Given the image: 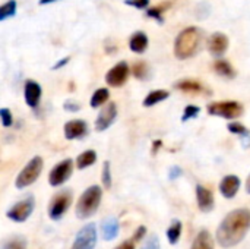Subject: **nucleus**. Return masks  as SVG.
Listing matches in <instances>:
<instances>
[{
  "label": "nucleus",
  "instance_id": "f257e3e1",
  "mask_svg": "<svg viewBox=\"0 0 250 249\" xmlns=\"http://www.w3.org/2000/svg\"><path fill=\"white\" fill-rule=\"evenodd\" d=\"M250 230V210L239 208L229 213L217 230V242L223 248H233L239 245Z\"/></svg>",
  "mask_w": 250,
  "mask_h": 249
},
{
  "label": "nucleus",
  "instance_id": "f03ea898",
  "mask_svg": "<svg viewBox=\"0 0 250 249\" xmlns=\"http://www.w3.org/2000/svg\"><path fill=\"white\" fill-rule=\"evenodd\" d=\"M204 43V32L198 26L185 28L174 41V54L180 60L190 59L201 51Z\"/></svg>",
  "mask_w": 250,
  "mask_h": 249
},
{
  "label": "nucleus",
  "instance_id": "7ed1b4c3",
  "mask_svg": "<svg viewBox=\"0 0 250 249\" xmlns=\"http://www.w3.org/2000/svg\"><path fill=\"white\" fill-rule=\"evenodd\" d=\"M101 198H103V189L98 185H92L88 189H85V192L81 195L76 204V210H75L76 217L83 220L94 216L101 204Z\"/></svg>",
  "mask_w": 250,
  "mask_h": 249
},
{
  "label": "nucleus",
  "instance_id": "20e7f679",
  "mask_svg": "<svg viewBox=\"0 0 250 249\" xmlns=\"http://www.w3.org/2000/svg\"><path fill=\"white\" fill-rule=\"evenodd\" d=\"M42 166H44V161L41 157H32L26 166L19 172V175L16 176V181H15V186L18 189H23V188H28L31 186L41 175L42 172Z\"/></svg>",
  "mask_w": 250,
  "mask_h": 249
},
{
  "label": "nucleus",
  "instance_id": "39448f33",
  "mask_svg": "<svg viewBox=\"0 0 250 249\" xmlns=\"http://www.w3.org/2000/svg\"><path fill=\"white\" fill-rule=\"evenodd\" d=\"M208 113L211 116H218L227 120H233L237 119L243 114V106L237 101H215V103H209L207 107Z\"/></svg>",
  "mask_w": 250,
  "mask_h": 249
},
{
  "label": "nucleus",
  "instance_id": "423d86ee",
  "mask_svg": "<svg viewBox=\"0 0 250 249\" xmlns=\"http://www.w3.org/2000/svg\"><path fill=\"white\" fill-rule=\"evenodd\" d=\"M34 207H35L34 197H32V195H28V197L23 198L22 201L16 203L10 210H7L6 216H7V219H10L12 222L23 223V222H26L28 217L32 214Z\"/></svg>",
  "mask_w": 250,
  "mask_h": 249
},
{
  "label": "nucleus",
  "instance_id": "0eeeda50",
  "mask_svg": "<svg viewBox=\"0 0 250 249\" xmlns=\"http://www.w3.org/2000/svg\"><path fill=\"white\" fill-rule=\"evenodd\" d=\"M72 172H73V160L64 158L51 169V172L48 175V183L54 188L60 186L69 181V178L72 176Z\"/></svg>",
  "mask_w": 250,
  "mask_h": 249
},
{
  "label": "nucleus",
  "instance_id": "6e6552de",
  "mask_svg": "<svg viewBox=\"0 0 250 249\" xmlns=\"http://www.w3.org/2000/svg\"><path fill=\"white\" fill-rule=\"evenodd\" d=\"M72 203V194L70 191H62L59 192L50 203L48 207V216L51 220H60L64 213L67 211V208L70 207Z\"/></svg>",
  "mask_w": 250,
  "mask_h": 249
},
{
  "label": "nucleus",
  "instance_id": "1a4fd4ad",
  "mask_svg": "<svg viewBox=\"0 0 250 249\" xmlns=\"http://www.w3.org/2000/svg\"><path fill=\"white\" fill-rule=\"evenodd\" d=\"M95 245H97V227L94 223H89L78 232L72 249H94Z\"/></svg>",
  "mask_w": 250,
  "mask_h": 249
},
{
  "label": "nucleus",
  "instance_id": "9d476101",
  "mask_svg": "<svg viewBox=\"0 0 250 249\" xmlns=\"http://www.w3.org/2000/svg\"><path fill=\"white\" fill-rule=\"evenodd\" d=\"M129 73H130V68L129 65L123 60V62H119L117 65H114L105 75V82L110 85V87H114V88H119L122 85L126 84L127 78H129Z\"/></svg>",
  "mask_w": 250,
  "mask_h": 249
},
{
  "label": "nucleus",
  "instance_id": "9b49d317",
  "mask_svg": "<svg viewBox=\"0 0 250 249\" xmlns=\"http://www.w3.org/2000/svg\"><path fill=\"white\" fill-rule=\"evenodd\" d=\"M116 117H117L116 103H113V101L105 103L104 107L101 109V112L98 113L97 119H95V131H98V132L107 131L116 122Z\"/></svg>",
  "mask_w": 250,
  "mask_h": 249
},
{
  "label": "nucleus",
  "instance_id": "f8f14e48",
  "mask_svg": "<svg viewBox=\"0 0 250 249\" xmlns=\"http://www.w3.org/2000/svg\"><path fill=\"white\" fill-rule=\"evenodd\" d=\"M41 95H42L41 85L34 79H26L23 84V98L26 106L31 109H37L41 101Z\"/></svg>",
  "mask_w": 250,
  "mask_h": 249
},
{
  "label": "nucleus",
  "instance_id": "ddd939ff",
  "mask_svg": "<svg viewBox=\"0 0 250 249\" xmlns=\"http://www.w3.org/2000/svg\"><path fill=\"white\" fill-rule=\"evenodd\" d=\"M63 134H64V138L67 141L82 139L83 136L88 135V123L85 120H81V119L69 120V122L64 123Z\"/></svg>",
  "mask_w": 250,
  "mask_h": 249
},
{
  "label": "nucleus",
  "instance_id": "4468645a",
  "mask_svg": "<svg viewBox=\"0 0 250 249\" xmlns=\"http://www.w3.org/2000/svg\"><path fill=\"white\" fill-rule=\"evenodd\" d=\"M229 48V37L223 32H214L208 40V50L212 56L221 57Z\"/></svg>",
  "mask_w": 250,
  "mask_h": 249
},
{
  "label": "nucleus",
  "instance_id": "2eb2a0df",
  "mask_svg": "<svg viewBox=\"0 0 250 249\" xmlns=\"http://www.w3.org/2000/svg\"><path fill=\"white\" fill-rule=\"evenodd\" d=\"M239 189H240V179L237 176H234V175L226 176L221 181V183H220V192H221V195L224 198H229V200L234 198L236 194L239 192Z\"/></svg>",
  "mask_w": 250,
  "mask_h": 249
},
{
  "label": "nucleus",
  "instance_id": "dca6fc26",
  "mask_svg": "<svg viewBox=\"0 0 250 249\" xmlns=\"http://www.w3.org/2000/svg\"><path fill=\"white\" fill-rule=\"evenodd\" d=\"M196 200H198V205H199L201 211H204V213L212 211L215 203H214V195L208 188L198 185L196 186Z\"/></svg>",
  "mask_w": 250,
  "mask_h": 249
},
{
  "label": "nucleus",
  "instance_id": "f3484780",
  "mask_svg": "<svg viewBox=\"0 0 250 249\" xmlns=\"http://www.w3.org/2000/svg\"><path fill=\"white\" fill-rule=\"evenodd\" d=\"M148 35L142 31H136L135 34H132L130 40H129V48L133 51V53H138V54H142L146 51L148 48Z\"/></svg>",
  "mask_w": 250,
  "mask_h": 249
},
{
  "label": "nucleus",
  "instance_id": "a211bd4d",
  "mask_svg": "<svg viewBox=\"0 0 250 249\" xmlns=\"http://www.w3.org/2000/svg\"><path fill=\"white\" fill-rule=\"evenodd\" d=\"M101 235L104 241H113L119 235V222L114 217H107L101 223Z\"/></svg>",
  "mask_w": 250,
  "mask_h": 249
},
{
  "label": "nucleus",
  "instance_id": "6ab92c4d",
  "mask_svg": "<svg viewBox=\"0 0 250 249\" xmlns=\"http://www.w3.org/2000/svg\"><path fill=\"white\" fill-rule=\"evenodd\" d=\"M190 249H214V239L211 233L208 230H201L196 235Z\"/></svg>",
  "mask_w": 250,
  "mask_h": 249
},
{
  "label": "nucleus",
  "instance_id": "aec40b11",
  "mask_svg": "<svg viewBox=\"0 0 250 249\" xmlns=\"http://www.w3.org/2000/svg\"><path fill=\"white\" fill-rule=\"evenodd\" d=\"M170 97V92L167 90H154L151 91L145 98H144V107H152L164 100H167Z\"/></svg>",
  "mask_w": 250,
  "mask_h": 249
},
{
  "label": "nucleus",
  "instance_id": "412c9836",
  "mask_svg": "<svg viewBox=\"0 0 250 249\" xmlns=\"http://www.w3.org/2000/svg\"><path fill=\"white\" fill-rule=\"evenodd\" d=\"M110 98V91L107 88H98L92 92L91 100H89V106L92 109H98L101 106H104Z\"/></svg>",
  "mask_w": 250,
  "mask_h": 249
},
{
  "label": "nucleus",
  "instance_id": "4be33fe9",
  "mask_svg": "<svg viewBox=\"0 0 250 249\" xmlns=\"http://www.w3.org/2000/svg\"><path fill=\"white\" fill-rule=\"evenodd\" d=\"M95 161H97V153L94 150H86V151H83L82 154L78 156V158H76V167L79 170H83V169L92 166Z\"/></svg>",
  "mask_w": 250,
  "mask_h": 249
},
{
  "label": "nucleus",
  "instance_id": "5701e85b",
  "mask_svg": "<svg viewBox=\"0 0 250 249\" xmlns=\"http://www.w3.org/2000/svg\"><path fill=\"white\" fill-rule=\"evenodd\" d=\"M177 90L183 91V92H192V94H196V92H202L205 91V88L202 87V84H199L198 81H192V79H185V81H180L174 85Z\"/></svg>",
  "mask_w": 250,
  "mask_h": 249
},
{
  "label": "nucleus",
  "instance_id": "b1692460",
  "mask_svg": "<svg viewBox=\"0 0 250 249\" xmlns=\"http://www.w3.org/2000/svg\"><path fill=\"white\" fill-rule=\"evenodd\" d=\"M214 69H215V72L218 73V75H221V76H224V78H234L236 76V72H234V69H233V66L227 62V60H224V59H220V60H217L215 63H214Z\"/></svg>",
  "mask_w": 250,
  "mask_h": 249
},
{
  "label": "nucleus",
  "instance_id": "393cba45",
  "mask_svg": "<svg viewBox=\"0 0 250 249\" xmlns=\"http://www.w3.org/2000/svg\"><path fill=\"white\" fill-rule=\"evenodd\" d=\"M18 12V3L16 0H7L6 3H3L0 6V22L13 18Z\"/></svg>",
  "mask_w": 250,
  "mask_h": 249
},
{
  "label": "nucleus",
  "instance_id": "a878e982",
  "mask_svg": "<svg viewBox=\"0 0 250 249\" xmlns=\"http://www.w3.org/2000/svg\"><path fill=\"white\" fill-rule=\"evenodd\" d=\"M0 249H26V239L22 236H12L1 244Z\"/></svg>",
  "mask_w": 250,
  "mask_h": 249
},
{
  "label": "nucleus",
  "instance_id": "bb28decb",
  "mask_svg": "<svg viewBox=\"0 0 250 249\" xmlns=\"http://www.w3.org/2000/svg\"><path fill=\"white\" fill-rule=\"evenodd\" d=\"M180 235H182V223L179 220H174L171 223V226L167 229V239L171 245H174V244H177Z\"/></svg>",
  "mask_w": 250,
  "mask_h": 249
},
{
  "label": "nucleus",
  "instance_id": "cd10ccee",
  "mask_svg": "<svg viewBox=\"0 0 250 249\" xmlns=\"http://www.w3.org/2000/svg\"><path fill=\"white\" fill-rule=\"evenodd\" d=\"M229 131L231 134H234V135L242 136L245 142L250 141V134L249 131H248V128L245 125H242L240 122H231V123H229Z\"/></svg>",
  "mask_w": 250,
  "mask_h": 249
},
{
  "label": "nucleus",
  "instance_id": "c85d7f7f",
  "mask_svg": "<svg viewBox=\"0 0 250 249\" xmlns=\"http://www.w3.org/2000/svg\"><path fill=\"white\" fill-rule=\"evenodd\" d=\"M133 76L136 79H141V81H145L149 78V70H148V66L144 63V62H136L133 66H132V70Z\"/></svg>",
  "mask_w": 250,
  "mask_h": 249
},
{
  "label": "nucleus",
  "instance_id": "c756f323",
  "mask_svg": "<svg viewBox=\"0 0 250 249\" xmlns=\"http://www.w3.org/2000/svg\"><path fill=\"white\" fill-rule=\"evenodd\" d=\"M101 181H103L104 188H107V189L111 188V169H110V161H104V164H103Z\"/></svg>",
  "mask_w": 250,
  "mask_h": 249
},
{
  "label": "nucleus",
  "instance_id": "7c9ffc66",
  "mask_svg": "<svg viewBox=\"0 0 250 249\" xmlns=\"http://www.w3.org/2000/svg\"><path fill=\"white\" fill-rule=\"evenodd\" d=\"M0 122L3 125V128H10L13 125V114L9 109H6V107L0 109Z\"/></svg>",
  "mask_w": 250,
  "mask_h": 249
},
{
  "label": "nucleus",
  "instance_id": "2f4dec72",
  "mask_svg": "<svg viewBox=\"0 0 250 249\" xmlns=\"http://www.w3.org/2000/svg\"><path fill=\"white\" fill-rule=\"evenodd\" d=\"M199 107L198 106H192V104H189V106H186L185 107V112H183V116H182V120L183 122H188V120H190V119H195L198 114H199Z\"/></svg>",
  "mask_w": 250,
  "mask_h": 249
},
{
  "label": "nucleus",
  "instance_id": "473e14b6",
  "mask_svg": "<svg viewBox=\"0 0 250 249\" xmlns=\"http://www.w3.org/2000/svg\"><path fill=\"white\" fill-rule=\"evenodd\" d=\"M163 12H164V9H163V7H151V9H148V10H146V16H149V18H152V19L158 21L160 23H163V22H164Z\"/></svg>",
  "mask_w": 250,
  "mask_h": 249
},
{
  "label": "nucleus",
  "instance_id": "72a5a7b5",
  "mask_svg": "<svg viewBox=\"0 0 250 249\" xmlns=\"http://www.w3.org/2000/svg\"><path fill=\"white\" fill-rule=\"evenodd\" d=\"M142 249H161L158 236H157V235H151V236L145 241V244H144Z\"/></svg>",
  "mask_w": 250,
  "mask_h": 249
},
{
  "label": "nucleus",
  "instance_id": "f704fd0d",
  "mask_svg": "<svg viewBox=\"0 0 250 249\" xmlns=\"http://www.w3.org/2000/svg\"><path fill=\"white\" fill-rule=\"evenodd\" d=\"M63 109H64L66 112L76 113V112H79V110H81V104H79V103H76L75 100H66V101L63 103Z\"/></svg>",
  "mask_w": 250,
  "mask_h": 249
},
{
  "label": "nucleus",
  "instance_id": "c9c22d12",
  "mask_svg": "<svg viewBox=\"0 0 250 249\" xmlns=\"http://www.w3.org/2000/svg\"><path fill=\"white\" fill-rule=\"evenodd\" d=\"M149 1L151 0H125V4L136 7V9H145V7H148Z\"/></svg>",
  "mask_w": 250,
  "mask_h": 249
},
{
  "label": "nucleus",
  "instance_id": "e433bc0d",
  "mask_svg": "<svg viewBox=\"0 0 250 249\" xmlns=\"http://www.w3.org/2000/svg\"><path fill=\"white\" fill-rule=\"evenodd\" d=\"M182 169L179 167V166H171L170 167V170H168V178H170V181H176L177 178H180L182 176Z\"/></svg>",
  "mask_w": 250,
  "mask_h": 249
},
{
  "label": "nucleus",
  "instance_id": "4c0bfd02",
  "mask_svg": "<svg viewBox=\"0 0 250 249\" xmlns=\"http://www.w3.org/2000/svg\"><path fill=\"white\" fill-rule=\"evenodd\" d=\"M70 62V57H63V59H60L59 62H56L53 66H51V70H57V69H62V68H64L67 63Z\"/></svg>",
  "mask_w": 250,
  "mask_h": 249
},
{
  "label": "nucleus",
  "instance_id": "58836bf2",
  "mask_svg": "<svg viewBox=\"0 0 250 249\" xmlns=\"http://www.w3.org/2000/svg\"><path fill=\"white\" fill-rule=\"evenodd\" d=\"M145 232H146V229H145L144 226H141V227L138 229V232H136V235H135V238H133L132 241H138V239H141V238L145 235Z\"/></svg>",
  "mask_w": 250,
  "mask_h": 249
},
{
  "label": "nucleus",
  "instance_id": "ea45409f",
  "mask_svg": "<svg viewBox=\"0 0 250 249\" xmlns=\"http://www.w3.org/2000/svg\"><path fill=\"white\" fill-rule=\"evenodd\" d=\"M116 249H135V247H133V241H127V242L122 244L119 248Z\"/></svg>",
  "mask_w": 250,
  "mask_h": 249
},
{
  "label": "nucleus",
  "instance_id": "a19ab883",
  "mask_svg": "<svg viewBox=\"0 0 250 249\" xmlns=\"http://www.w3.org/2000/svg\"><path fill=\"white\" fill-rule=\"evenodd\" d=\"M56 1H60V0H38V4L44 6V4H51V3H56Z\"/></svg>",
  "mask_w": 250,
  "mask_h": 249
},
{
  "label": "nucleus",
  "instance_id": "79ce46f5",
  "mask_svg": "<svg viewBox=\"0 0 250 249\" xmlns=\"http://www.w3.org/2000/svg\"><path fill=\"white\" fill-rule=\"evenodd\" d=\"M161 147V141H155L154 142V153H155V150H158Z\"/></svg>",
  "mask_w": 250,
  "mask_h": 249
},
{
  "label": "nucleus",
  "instance_id": "37998d69",
  "mask_svg": "<svg viewBox=\"0 0 250 249\" xmlns=\"http://www.w3.org/2000/svg\"><path fill=\"white\" fill-rule=\"evenodd\" d=\"M246 189H248V192L250 194V176H249V179H248V185H246Z\"/></svg>",
  "mask_w": 250,
  "mask_h": 249
}]
</instances>
